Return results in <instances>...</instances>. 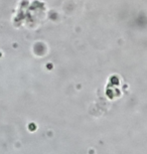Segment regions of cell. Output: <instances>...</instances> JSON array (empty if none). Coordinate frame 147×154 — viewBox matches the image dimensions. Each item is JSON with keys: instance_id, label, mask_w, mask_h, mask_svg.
Listing matches in <instances>:
<instances>
[]
</instances>
